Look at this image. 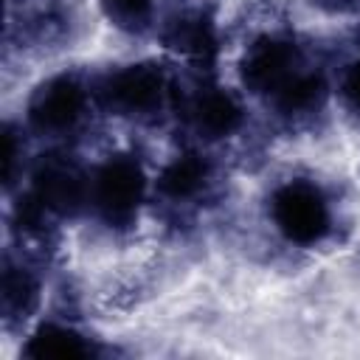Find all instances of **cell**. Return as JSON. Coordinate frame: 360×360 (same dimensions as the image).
Listing matches in <instances>:
<instances>
[{"label":"cell","instance_id":"obj_8","mask_svg":"<svg viewBox=\"0 0 360 360\" xmlns=\"http://www.w3.org/2000/svg\"><path fill=\"white\" fill-rule=\"evenodd\" d=\"M166 45L191 62H211L217 56V28L202 11H186L174 17L163 34Z\"/></svg>","mask_w":360,"mask_h":360},{"label":"cell","instance_id":"obj_11","mask_svg":"<svg viewBox=\"0 0 360 360\" xmlns=\"http://www.w3.org/2000/svg\"><path fill=\"white\" fill-rule=\"evenodd\" d=\"M326 96V84L321 79V73H312V70H295L273 96L270 101L284 112V115H301V112H309L315 107H321Z\"/></svg>","mask_w":360,"mask_h":360},{"label":"cell","instance_id":"obj_13","mask_svg":"<svg viewBox=\"0 0 360 360\" xmlns=\"http://www.w3.org/2000/svg\"><path fill=\"white\" fill-rule=\"evenodd\" d=\"M104 17L124 28V31H141L152 20V0H98Z\"/></svg>","mask_w":360,"mask_h":360},{"label":"cell","instance_id":"obj_5","mask_svg":"<svg viewBox=\"0 0 360 360\" xmlns=\"http://www.w3.org/2000/svg\"><path fill=\"white\" fill-rule=\"evenodd\" d=\"M31 194L51 214H76L90 200V180L65 155H45L31 174Z\"/></svg>","mask_w":360,"mask_h":360},{"label":"cell","instance_id":"obj_14","mask_svg":"<svg viewBox=\"0 0 360 360\" xmlns=\"http://www.w3.org/2000/svg\"><path fill=\"white\" fill-rule=\"evenodd\" d=\"M340 93H343V101L346 107L360 118V62L349 65V70L343 73V82H340Z\"/></svg>","mask_w":360,"mask_h":360},{"label":"cell","instance_id":"obj_15","mask_svg":"<svg viewBox=\"0 0 360 360\" xmlns=\"http://www.w3.org/2000/svg\"><path fill=\"white\" fill-rule=\"evenodd\" d=\"M17 138H14V132L11 129H6L3 132V177H6V183H11V177H14V163H17Z\"/></svg>","mask_w":360,"mask_h":360},{"label":"cell","instance_id":"obj_9","mask_svg":"<svg viewBox=\"0 0 360 360\" xmlns=\"http://www.w3.org/2000/svg\"><path fill=\"white\" fill-rule=\"evenodd\" d=\"M208 174H211V166H208V160L202 155L183 152V155H174L163 166V172L158 177V188L169 200H177V202L180 200H191L205 188Z\"/></svg>","mask_w":360,"mask_h":360},{"label":"cell","instance_id":"obj_4","mask_svg":"<svg viewBox=\"0 0 360 360\" xmlns=\"http://www.w3.org/2000/svg\"><path fill=\"white\" fill-rule=\"evenodd\" d=\"M87 107V90L73 73H59L42 82L28 104V121L37 132L59 135L73 129Z\"/></svg>","mask_w":360,"mask_h":360},{"label":"cell","instance_id":"obj_7","mask_svg":"<svg viewBox=\"0 0 360 360\" xmlns=\"http://www.w3.org/2000/svg\"><path fill=\"white\" fill-rule=\"evenodd\" d=\"M188 118L194 124V129L202 135V138H228L233 135L242 121H245V110H242V101L225 90V87H200L191 98V107H188Z\"/></svg>","mask_w":360,"mask_h":360},{"label":"cell","instance_id":"obj_1","mask_svg":"<svg viewBox=\"0 0 360 360\" xmlns=\"http://www.w3.org/2000/svg\"><path fill=\"white\" fill-rule=\"evenodd\" d=\"M270 217L292 245H315L329 233L332 211L326 194L309 180H287L270 197Z\"/></svg>","mask_w":360,"mask_h":360},{"label":"cell","instance_id":"obj_2","mask_svg":"<svg viewBox=\"0 0 360 360\" xmlns=\"http://www.w3.org/2000/svg\"><path fill=\"white\" fill-rule=\"evenodd\" d=\"M146 191V177L132 155H110L90 177V200L107 225H129Z\"/></svg>","mask_w":360,"mask_h":360},{"label":"cell","instance_id":"obj_3","mask_svg":"<svg viewBox=\"0 0 360 360\" xmlns=\"http://www.w3.org/2000/svg\"><path fill=\"white\" fill-rule=\"evenodd\" d=\"M166 76L149 62L124 65L112 70L101 84V101L118 115H149L163 104Z\"/></svg>","mask_w":360,"mask_h":360},{"label":"cell","instance_id":"obj_10","mask_svg":"<svg viewBox=\"0 0 360 360\" xmlns=\"http://www.w3.org/2000/svg\"><path fill=\"white\" fill-rule=\"evenodd\" d=\"M93 352L96 349L84 335L62 323H42L25 343V354L37 360H79Z\"/></svg>","mask_w":360,"mask_h":360},{"label":"cell","instance_id":"obj_6","mask_svg":"<svg viewBox=\"0 0 360 360\" xmlns=\"http://www.w3.org/2000/svg\"><path fill=\"white\" fill-rule=\"evenodd\" d=\"M298 68V48L287 37L264 34L242 56V82L250 93L270 98Z\"/></svg>","mask_w":360,"mask_h":360},{"label":"cell","instance_id":"obj_16","mask_svg":"<svg viewBox=\"0 0 360 360\" xmlns=\"http://www.w3.org/2000/svg\"><path fill=\"white\" fill-rule=\"evenodd\" d=\"M309 3H315L321 8H329V11H349V8L357 6V0H309Z\"/></svg>","mask_w":360,"mask_h":360},{"label":"cell","instance_id":"obj_12","mask_svg":"<svg viewBox=\"0 0 360 360\" xmlns=\"http://www.w3.org/2000/svg\"><path fill=\"white\" fill-rule=\"evenodd\" d=\"M39 287L31 270H25L22 264H6L3 270V281H0V307H3V318L6 321H20L25 318L34 304H37Z\"/></svg>","mask_w":360,"mask_h":360}]
</instances>
